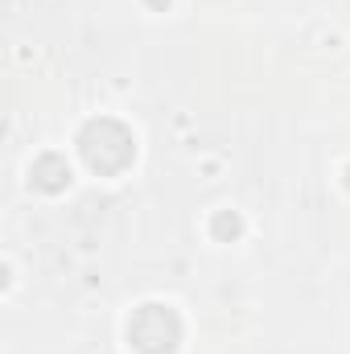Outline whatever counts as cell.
Here are the masks:
<instances>
[{
  "label": "cell",
  "instance_id": "cell-1",
  "mask_svg": "<svg viewBox=\"0 0 350 354\" xmlns=\"http://www.w3.org/2000/svg\"><path fill=\"white\" fill-rule=\"evenodd\" d=\"M79 145H83L87 165L99 169V174H120L132 161V153H136L128 128L116 124V120H95V124H87L83 136H79Z\"/></svg>",
  "mask_w": 350,
  "mask_h": 354
},
{
  "label": "cell",
  "instance_id": "cell-2",
  "mask_svg": "<svg viewBox=\"0 0 350 354\" xmlns=\"http://www.w3.org/2000/svg\"><path fill=\"white\" fill-rule=\"evenodd\" d=\"M128 334H132V342L145 354H169L177 346V338H181V326H177V317L169 309L145 305V309L136 313V322H132Z\"/></svg>",
  "mask_w": 350,
  "mask_h": 354
}]
</instances>
